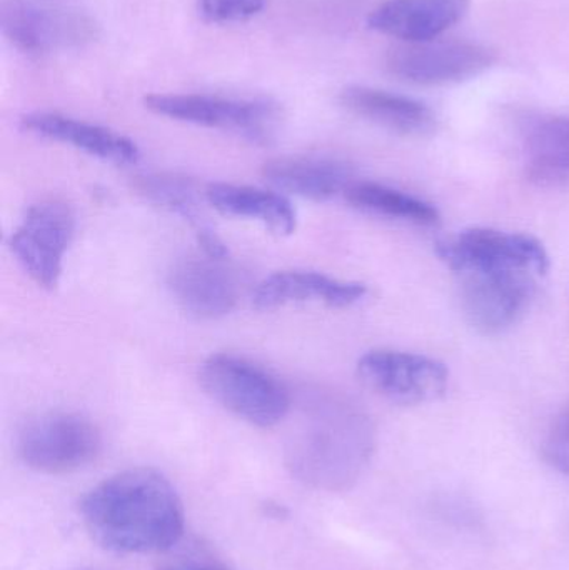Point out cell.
<instances>
[{
    "instance_id": "1",
    "label": "cell",
    "mask_w": 569,
    "mask_h": 570,
    "mask_svg": "<svg viewBox=\"0 0 569 570\" xmlns=\"http://www.w3.org/2000/svg\"><path fill=\"white\" fill-rule=\"evenodd\" d=\"M80 514L94 541L117 554L169 551L186 528L179 494L153 469H130L100 482L84 495Z\"/></svg>"
},
{
    "instance_id": "2",
    "label": "cell",
    "mask_w": 569,
    "mask_h": 570,
    "mask_svg": "<svg viewBox=\"0 0 569 570\" xmlns=\"http://www.w3.org/2000/svg\"><path fill=\"white\" fill-rule=\"evenodd\" d=\"M376 445L373 421L340 394H321L307 405L287 448V465L304 484L323 491L350 489L366 471Z\"/></svg>"
},
{
    "instance_id": "3",
    "label": "cell",
    "mask_w": 569,
    "mask_h": 570,
    "mask_svg": "<svg viewBox=\"0 0 569 570\" xmlns=\"http://www.w3.org/2000/svg\"><path fill=\"white\" fill-rule=\"evenodd\" d=\"M199 379L217 404L257 428H273L290 412L286 385L239 355H209L200 365Z\"/></svg>"
},
{
    "instance_id": "4",
    "label": "cell",
    "mask_w": 569,
    "mask_h": 570,
    "mask_svg": "<svg viewBox=\"0 0 569 570\" xmlns=\"http://www.w3.org/2000/svg\"><path fill=\"white\" fill-rule=\"evenodd\" d=\"M144 102L157 116L226 130L253 142H267L276 132L281 119L279 106L269 99H239L207 94H153Z\"/></svg>"
},
{
    "instance_id": "5",
    "label": "cell",
    "mask_w": 569,
    "mask_h": 570,
    "mask_svg": "<svg viewBox=\"0 0 569 570\" xmlns=\"http://www.w3.org/2000/svg\"><path fill=\"white\" fill-rule=\"evenodd\" d=\"M460 277L461 307L483 335H501L530 311L541 274L514 267L473 269Z\"/></svg>"
},
{
    "instance_id": "6",
    "label": "cell",
    "mask_w": 569,
    "mask_h": 570,
    "mask_svg": "<svg viewBox=\"0 0 569 570\" xmlns=\"http://www.w3.org/2000/svg\"><path fill=\"white\" fill-rule=\"evenodd\" d=\"M0 29L27 56L82 49L99 36V26L82 10L47 7L30 0H3Z\"/></svg>"
},
{
    "instance_id": "7",
    "label": "cell",
    "mask_w": 569,
    "mask_h": 570,
    "mask_svg": "<svg viewBox=\"0 0 569 570\" xmlns=\"http://www.w3.org/2000/svg\"><path fill=\"white\" fill-rule=\"evenodd\" d=\"M102 448L99 429L72 412H52L30 421L17 438V454L27 468L66 474L96 461Z\"/></svg>"
},
{
    "instance_id": "8",
    "label": "cell",
    "mask_w": 569,
    "mask_h": 570,
    "mask_svg": "<svg viewBox=\"0 0 569 570\" xmlns=\"http://www.w3.org/2000/svg\"><path fill=\"white\" fill-rule=\"evenodd\" d=\"M76 236V214L62 200L46 199L23 214L9 237V249L30 279L43 288L59 284L63 259Z\"/></svg>"
},
{
    "instance_id": "9",
    "label": "cell",
    "mask_w": 569,
    "mask_h": 570,
    "mask_svg": "<svg viewBox=\"0 0 569 570\" xmlns=\"http://www.w3.org/2000/svg\"><path fill=\"white\" fill-rule=\"evenodd\" d=\"M497 62V53L473 42L406 43L393 47L386 67L398 79L418 86H450L467 82L487 72Z\"/></svg>"
},
{
    "instance_id": "10",
    "label": "cell",
    "mask_w": 569,
    "mask_h": 570,
    "mask_svg": "<svg viewBox=\"0 0 569 570\" xmlns=\"http://www.w3.org/2000/svg\"><path fill=\"white\" fill-rule=\"evenodd\" d=\"M361 381L387 401L418 405L444 395L450 371L438 358L414 352L376 348L357 361Z\"/></svg>"
},
{
    "instance_id": "11",
    "label": "cell",
    "mask_w": 569,
    "mask_h": 570,
    "mask_svg": "<svg viewBox=\"0 0 569 570\" xmlns=\"http://www.w3.org/2000/svg\"><path fill=\"white\" fill-rule=\"evenodd\" d=\"M436 254L454 274L473 269L534 271L545 274L550 269V256L540 240L524 234L501 233L494 229H468L451 239L436 244Z\"/></svg>"
},
{
    "instance_id": "12",
    "label": "cell",
    "mask_w": 569,
    "mask_h": 570,
    "mask_svg": "<svg viewBox=\"0 0 569 570\" xmlns=\"http://www.w3.org/2000/svg\"><path fill=\"white\" fill-rule=\"evenodd\" d=\"M224 261L203 254L174 264L167 285L184 312L203 321H216L234 311L239 288Z\"/></svg>"
},
{
    "instance_id": "13",
    "label": "cell",
    "mask_w": 569,
    "mask_h": 570,
    "mask_svg": "<svg viewBox=\"0 0 569 570\" xmlns=\"http://www.w3.org/2000/svg\"><path fill=\"white\" fill-rule=\"evenodd\" d=\"M20 126L33 136L67 144L104 163L130 166L140 159V150L130 137L97 124L57 112L27 114Z\"/></svg>"
},
{
    "instance_id": "14",
    "label": "cell",
    "mask_w": 569,
    "mask_h": 570,
    "mask_svg": "<svg viewBox=\"0 0 569 570\" xmlns=\"http://www.w3.org/2000/svg\"><path fill=\"white\" fill-rule=\"evenodd\" d=\"M471 0H386L371 12L370 29L406 43L430 42L460 22Z\"/></svg>"
},
{
    "instance_id": "15",
    "label": "cell",
    "mask_w": 569,
    "mask_h": 570,
    "mask_svg": "<svg viewBox=\"0 0 569 570\" xmlns=\"http://www.w3.org/2000/svg\"><path fill=\"white\" fill-rule=\"evenodd\" d=\"M263 176L277 190L316 203L346 194L356 183L350 164L320 156L279 157L269 160L264 166Z\"/></svg>"
},
{
    "instance_id": "16",
    "label": "cell",
    "mask_w": 569,
    "mask_h": 570,
    "mask_svg": "<svg viewBox=\"0 0 569 570\" xmlns=\"http://www.w3.org/2000/svg\"><path fill=\"white\" fill-rule=\"evenodd\" d=\"M366 285L333 279L314 271H281L257 284L253 304L261 311L296 302H323L330 307H350L366 295Z\"/></svg>"
},
{
    "instance_id": "17",
    "label": "cell",
    "mask_w": 569,
    "mask_h": 570,
    "mask_svg": "<svg viewBox=\"0 0 569 570\" xmlns=\"http://www.w3.org/2000/svg\"><path fill=\"white\" fill-rule=\"evenodd\" d=\"M524 174L543 189L569 187V116H538L524 120Z\"/></svg>"
},
{
    "instance_id": "18",
    "label": "cell",
    "mask_w": 569,
    "mask_h": 570,
    "mask_svg": "<svg viewBox=\"0 0 569 570\" xmlns=\"http://www.w3.org/2000/svg\"><path fill=\"white\" fill-rule=\"evenodd\" d=\"M340 102L354 116L401 136H428L436 129L433 110L411 97L373 87L350 86L341 92Z\"/></svg>"
},
{
    "instance_id": "19",
    "label": "cell",
    "mask_w": 569,
    "mask_h": 570,
    "mask_svg": "<svg viewBox=\"0 0 569 570\" xmlns=\"http://www.w3.org/2000/svg\"><path fill=\"white\" fill-rule=\"evenodd\" d=\"M204 196L209 206L224 216L257 220L279 236H290L296 229V209L281 193L239 184L213 183Z\"/></svg>"
},
{
    "instance_id": "20",
    "label": "cell",
    "mask_w": 569,
    "mask_h": 570,
    "mask_svg": "<svg viewBox=\"0 0 569 570\" xmlns=\"http://www.w3.org/2000/svg\"><path fill=\"white\" fill-rule=\"evenodd\" d=\"M344 196L351 206L373 216L418 227H434L441 220L440 210L433 204L384 184L354 183Z\"/></svg>"
},
{
    "instance_id": "21",
    "label": "cell",
    "mask_w": 569,
    "mask_h": 570,
    "mask_svg": "<svg viewBox=\"0 0 569 570\" xmlns=\"http://www.w3.org/2000/svg\"><path fill=\"white\" fill-rule=\"evenodd\" d=\"M137 189L154 206L197 223V189L193 180L177 174H147L140 177Z\"/></svg>"
},
{
    "instance_id": "22",
    "label": "cell",
    "mask_w": 569,
    "mask_h": 570,
    "mask_svg": "<svg viewBox=\"0 0 569 570\" xmlns=\"http://www.w3.org/2000/svg\"><path fill=\"white\" fill-rule=\"evenodd\" d=\"M266 9V0H199L200 16L213 23L244 22Z\"/></svg>"
},
{
    "instance_id": "23",
    "label": "cell",
    "mask_w": 569,
    "mask_h": 570,
    "mask_svg": "<svg viewBox=\"0 0 569 570\" xmlns=\"http://www.w3.org/2000/svg\"><path fill=\"white\" fill-rule=\"evenodd\" d=\"M543 455L551 468L569 478V405L551 424L545 439Z\"/></svg>"
},
{
    "instance_id": "24",
    "label": "cell",
    "mask_w": 569,
    "mask_h": 570,
    "mask_svg": "<svg viewBox=\"0 0 569 570\" xmlns=\"http://www.w3.org/2000/svg\"><path fill=\"white\" fill-rule=\"evenodd\" d=\"M196 236L203 254L214 257V259H227L229 250H227L226 244L223 243V239L213 229L200 226L197 229Z\"/></svg>"
},
{
    "instance_id": "25",
    "label": "cell",
    "mask_w": 569,
    "mask_h": 570,
    "mask_svg": "<svg viewBox=\"0 0 569 570\" xmlns=\"http://www.w3.org/2000/svg\"><path fill=\"white\" fill-rule=\"evenodd\" d=\"M163 570H230L220 568V566L199 564V562H179V564H170Z\"/></svg>"
}]
</instances>
